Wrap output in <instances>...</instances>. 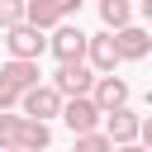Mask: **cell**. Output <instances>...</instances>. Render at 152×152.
<instances>
[{"mask_svg":"<svg viewBox=\"0 0 152 152\" xmlns=\"http://www.w3.org/2000/svg\"><path fill=\"white\" fill-rule=\"evenodd\" d=\"M62 100H76V95H90V86H95V71L86 66V62H57V71H52V81H48Z\"/></svg>","mask_w":152,"mask_h":152,"instance_id":"cell-1","label":"cell"},{"mask_svg":"<svg viewBox=\"0 0 152 152\" xmlns=\"http://www.w3.org/2000/svg\"><path fill=\"white\" fill-rule=\"evenodd\" d=\"M19 114H24V119L48 124V119H57V114H62V95H57L48 81H38L33 90H24V95H19Z\"/></svg>","mask_w":152,"mask_h":152,"instance_id":"cell-2","label":"cell"},{"mask_svg":"<svg viewBox=\"0 0 152 152\" xmlns=\"http://www.w3.org/2000/svg\"><path fill=\"white\" fill-rule=\"evenodd\" d=\"M5 48H10V57H19V62H38V57L48 52V38H43V28H33V24H14V28H5Z\"/></svg>","mask_w":152,"mask_h":152,"instance_id":"cell-3","label":"cell"},{"mask_svg":"<svg viewBox=\"0 0 152 152\" xmlns=\"http://www.w3.org/2000/svg\"><path fill=\"white\" fill-rule=\"evenodd\" d=\"M100 104L90 100V95H76V100H62V124L71 128V138H81V133H95L100 128Z\"/></svg>","mask_w":152,"mask_h":152,"instance_id":"cell-4","label":"cell"},{"mask_svg":"<svg viewBox=\"0 0 152 152\" xmlns=\"http://www.w3.org/2000/svg\"><path fill=\"white\" fill-rule=\"evenodd\" d=\"M48 52L57 57V62H86V33H81V24H57L52 28V38H48Z\"/></svg>","mask_w":152,"mask_h":152,"instance_id":"cell-5","label":"cell"},{"mask_svg":"<svg viewBox=\"0 0 152 152\" xmlns=\"http://www.w3.org/2000/svg\"><path fill=\"white\" fill-rule=\"evenodd\" d=\"M86 66H90L95 76H104V71L119 66V48H114V33H109V28H104V33H86Z\"/></svg>","mask_w":152,"mask_h":152,"instance_id":"cell-6","label":"cell"},{"mask_svg":"<svg viewBox=\"0 0 152 152\" xmlns=\"http://www.w3.org/2000/svg\"><path fill=\"white\" fill-rule=\"evenodd\" d=\"M138 124H142V119H138L128 104H119V109H109V114L100 119V133H104L114 147H124V142H138Z\"/></svg>","mask_w":152,"mask_h":152,"instance_id":"cell-7","label":"cell"},{"mask_svg":"<svg viewBox=\"0 0 152 152\" xmlns=\"http://www.w3.org/2000/svg\"><path fill=\"white\" fill-rule=\"evenodd\" d=\"M128 81L124 76H114V71H104V76H95V86H90V100L100 104V114H109V109H119V104H128Z\"/></svg>","mask_w":152,"mask_h":152,"instance_id":"cell-8","label":"cell"},{"mask_svg":"<svg viewBox=\"0 0 152 152\" xmlns=\"http://www.w3.org/2000/svg\"><path fill=\"white\" fill-rule=\"evenodd\" d=\"M114 48H119V62H142L152 52V33L138 24H124V28H114Z\"/></svg>","mask_w":152,"mask_h":152,"instance_id":"cell-9","label":"cell"},{"mask_svg":"<svg viewBox=\"0 0 152 152\" xmlns=\"http://www.w3.org/2000/svg\"><path fill=\"white\" fill-rule=\"evenodd\" d=\"M43 81V71H38V62H19V57H10L5 66H0V86L5 90H14V95H24V90H33Z\"/></svg>","mask_w":152,"mask_h":152,"instance_id":"cell-10","label":"cell"},{"mask_svg":"<svg viewBox=\"0 0 152 152\" xmlns=\"http://www.w3.org/2000/svg\"><path fill=\"white\" fill-rule=\"evenodd\" d=\"M48 142H52V128H48V124H38V119H24V114H19L14 147H19V152H48Z\"/></svg>","mask_w":152,"mask_h":152,"instance_id":"cell-11","label":"cell"},{"mask_svg":"<svg viewBox=\"0 0 152 152\" xmlns=\"http://www.w3.org/2000/svg\"><path fill=\"white\" fill-rule=\"evenodd\" d=\"M24 24H33V28H57L62 24V14L52 10V0H24Z\"/></svg>","mask_w":152,"mask_h":152,"instance_id":"cell-12","label":"cell"},{"mask_svg":"<svg viewBox=\"0 0 152 152\" xmlns=\"http://www.w3.org/2000/svg\"><path fill=\"white\" fill-rule=\"evenodd\" d=\"M95 10H100V24H104L109 33L124 28V24H133V0H100Z\"/></svg>","mask_w":152,"mask_h":152,"instance_id":"cell-13","label":"cell"},{"mask_svg":"<svg viewBox=\"0 0 152 152\" xmlns=\"http://www.w3.org/2000/svg\"><path fill=\"white\" fill-rule=\"evenodd\" d=\"M71 152H114V142H109V138L95 128V133H81V138L71 142Z\"/></svg>","mask_w":152,"mask_h":152,"instance_id":"cell-14","label":"cell"},{"mask_svg":"<svg viewBox=\"0 0 152 152\" xmlns=\"http://www.w3.org/2000/svg\"><path fill=\"white\" fill-rule=\"evenodd\" d=\"M14 133H19V109L0 114V152H10V147H14Z\"/></svg>","mask_w":152,"mask_h":152,"instance_id":"cell-15","label":"cell"},{"mask_svg":"<svg viewBox=\"0 0 152 152\" xmlns=\"http://www.w3.org/2000/svg\"><path fill=\"white\" fill-rule=\"evenodd\" d=\"M24 24V0H0V28Z\"/></svg>","mask_w":152,"mask_h":152,"instance_id":"cell-16","label":"cell"},{"mask_svg":"<svg viewBox=\"0 0 152 152\" xmlns=\"http://www.w3.org/2000/svg\"><path fill=\"white\" fill-rule=\"evenodd\" d=\"M52 10H57L62 19H71V14H81V0H52Z\"/></svg>","mask_w":152,"mask_h":152,"instance_id":"cell-17","label":"cell"},{"mask_svg":"<svg viewBox=\"0 0 152 152\" xmlns=\"http://www.w3.org/2000/svg\"><path fill=\"white\" fill-rule=\"evenodd\" d=\"M10 109H19V95H14V90H5V86H0V114H10Z\"/></svg>","mask_w":152,"mask_h":152,"instance_id":"cell-18","label":"cell"},{"mask_svg":"<svg viewBox=\"0 0 152 152\" xmlns=\"http://www.w3.org/2000/svg\"><path fill=\"white\" fill-rule=\"evenodd\" d=\"M138 142L152 152V119H142V124H138Z\"/></svg>","mask_w":152,"mask_h":152,"instance_id":"cell-19","label":"cell"},{"mask_svg":"<svg viewBox=\"0 0 152 152\" xmlns=\"http://www.w3.org/2000/svg\"><path fill=\"white\" fill-rule=\"evenodd\" d=\"M114 152H147L142 142H124V147H114Z\"/></svg>","mask_w":152,"mask_h":152,"instance_id":"cell-20","label":"cell"},{"mask_svg":"<svg viewBox=\"0 0 152 152\" xmlns=\"http://www.w3.org/2000/svg\"><path fill=\"white\" fill-rule=\"evenodd\" d=\"M138 10H142V19H147V24H152V0H142V5H138Z\"/></svg>","mask_w":152,"mask_h":152,"instance_id":"cell-21","label":"cell"},{"mask_svg":"<svg viewBox=\"0 0 152 152\" xmlns=\"http://www.w3.org/2000/svg\"><path fill=\"white\" fill-rule=\"evenodd\" d=\"M147 104H152V90H147Z\"/></svg>","mask_w":152,"mask_h":152,"instance_id":"cell-22","label":"cell"},{"mask_svg":"<svg viewBox=\"0 0 152 152\" xmlns=\"http://www.w3.org/2000/svg\"><path fill=\"white\" fill-rule=\"evenodd\" d=\"M10 152H19V147H10Z\"/></svg>","mask_w":152,"mask_h":152,"instance_id":"cell-23","label":"cell"}]
</instances>
